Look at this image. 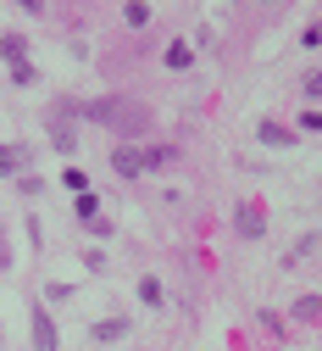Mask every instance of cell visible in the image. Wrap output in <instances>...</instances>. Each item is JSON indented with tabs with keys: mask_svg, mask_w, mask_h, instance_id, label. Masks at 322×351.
Listing matches in <instances>:
<instances>
[{
	"mask_svg": "<svg viewBox=\"0 0 322 351\" xmlns=\"http://www.w3.org/2000/svg\"><path fill=\"white\" fill-rule=\"evenodd\" d=\"M161 162H172V151H139V145H117L111 151L117 173H145V167H161Z\"/></svg>",
	"mask_w": 322,
	"mask_h": 351,
	"instance_id": "obj_1",
	"label": "cell"
},
{
	"mask_svg": "<svg viewBox=\"0 0 322 351\" xmlns=\"http://www.w3.org/2000/svg\"><path fill=\"white\" fill-rule=\"evenodd\" d=\"M33 351H56V324L44 306H33Z\"/></svg>",
	"mask_w": 322,
	"mask_h": 351,
	"instance_id": "obj_2",
	"label": "cell"
},
{
	"mask_svg": "<svg viewBox=\"0 0 322 351\" xmlns=\"http://www.w3.org/2000/svg\"><path fill=\"white\" fill-rule=\"evenodd\" d=\"M78 223H83V229H100V234H106V217H100V201L89 195V190L78 195Z\"/></svg>",
	"mask_w": 322,
	"mask_h": 351,
	"instance_id": "obj_3",
	"label": "cell"
},
{
	"mask_svg": "<svg viewBox=\"0 0 322 351\" xmlns=\"http://www.w3.org/2000/svg\"><path fill=\"white\" fill-rule=\"evenodd\" d=\"M0 173H6V179L12 173H28V151L23 145H0Z\"/></svg>",
	"mask_w": 322,
	"mask_h": 351,
	"instance_id": "obj_4",
	"label": "cell"
},
{
	"mask_svg": "<svg viewBox=\"0 0 322 351\" xmlns=\"http://www.w3.org/2000/svg\"><path fill=\"white\" fill-rule=\"evenodd\" d=\"M0 62H6V67H12V62H28V51H23L17 34H0Z\"/></svg>",
	"mask_w": 322,
	"mask_h": 351,
	"instance_id": "obj_5",
	"label": "cell"
},
{
	"mask_svg": "<svg viewBox=\"0 0 322 351\" xmlns=\"http://www.w3.org/2000/svg\"><path fill=\"white\" fill-rule=\"evenodd\" d=\"M261 140H267V145H295V128H278V123H261Z\"/></svg>",
	"mask_w": 322,
	"mask_h": 351,
	"instance_id": "obj_6",
	"label": "cell"
},
{
	"mask_svg": "<svg viewBox=\"0 0 322 351\" xmlns=\"http://www.w3.org/2000/svg\"><path fill=\"white\" fill-rule=\"evenodd\" d=\"M122 17H128L133 28H145V23H150V6H145V0H128V6H122Z\"/></svg>",
	"mask_w": 322,
	"mask_h": 351,
	"instance_id": "obj_7",
	"label": "cell"
},
{
	"mask_svg": "<svg viewBox=\"0 0 322 351\" xmlns=\"http://www.w3.org/2000/svg\"><path fill=\"white\" fill-rule=\"evenodd\" d=\"M128 335V324L122 318H106V324H95V340H122Z\"/></svg>",
	"mask_w": 322,
	"mask_h": 351,
	"instance_id": "obj_8",
	"label": "cell"
},
{
	"mask_svg": "<svg viewBox=\"0 0 322 351\" xmlns=\"http://www.w3.org/2000/svg\"><path fill=\"white\" fill-rule=\"evenodd\" d=\"M239 234H261V212L256 206H239Z\"/></svg>",
	"mask_w": 322,
	"mask_h": 351,
	"instance_id": "obj_9",
	"label": "cell"
},
{
	"mask_svg": "<svg viewBox=\"0 0 322 351\" xmlns=\"http://www.w3.org/2000/svg\"><path fill=\"white\" fill-rule=\"evenodd\" d=\"M139 301L156 306V301H161V285H156V279H139Z\"/></svg>",
	"mask_w": 322,
	"mask_h": 351,
	"instance_id": "obj_10",
	"label": "cell"
},
{
	"mask_svg": "<svg viewBox=\"0 0 322 351\" xmlns=\"http://www.w3.org/2000/svg\"><path fill=\"white\" fill-rule=\"evenodd\" d=\"M295 313H300V318H306V324H311V318H317V313H322V295H306V301H300V306H295Z\"/></svg>",
	"mask_w": 322,
	"mask_h": 351,
	"instance_id": "obj_11",
	"label": "cell"
},
{
	"mask_svg": "<svg viewBox=\"0 0 322 351\" xmlns=\"http://www.w3.org/2000/svg\"><path fill=\"white\" fill-rule=\"evenodd\" d=\"M167 67H189V45H167Z\"/></svg>",
	"mask_w": 322,
	"mask_h": 351,
	"instance_id": "obj_12",
	"label": "cell"
},
{
	"mask_svg": "<svg viewBox=\"0 0 322 351\" xmlns=\"http://www.w3.org/2000/svg\"><path fill=\"white\" fill-rule=\"evenodd\" d=\"M62 184H67V190H78V195H83V184H89V179H83V173H78V167H67V173H62Z\"/></svg>",
	"mask_w": 322,
	"mask_h": 351,
	"instance_id": "obj_13",
	"label": "cell"
},
{
	"mask_svg": "<svg viewBox=\"0 0 322 351\" xmlns=\"http://www.w3.org/2000/svg\"><path fill=\"white\" fill-rule=\"evenodd\" d=\"M12 84H33V67L28 62H12Z\"/></svg>",
	"mask_w": 322,
	"mask_h": 351,
	"instance_id": "obj_14",
	"label": "cell"
},
{
	"mask_svg": "<svg viewBox=\"0 0 322 351\" xmlns=\"http://www.w3.org/2000/svg\"><path fill=\"white\" fill-rule=\"evenodd\" d=\"M306 95H322V73H311V78H306Z\"/></svg>",
	"mask_w": 322,
	"mask_h": 351,
	"instance_id": "obj_15",
	"label": "cell"
},
{
	"mask_svg": "<svg viewBox=\"0 0 322 351\" xmlns=\"http://www.w3.org/2000/svg\"><path fill=\"white\" fill-rule=\"evenodd\" d=\"M17 6H23V12H44V0H17Z\"/></svg>",
	"mask_w": 322,
	"mask_h": 351,
	"instance_id": "obj_16",
	"label": "cell"
},
{
	"mask_svg": "<svg viewBox=\"0 0 322 351\" xmlns=\"http://www.w3.org/2000/svg\"><path fill=\"white\" fill-rule=\"evenodd\" d=\"M0 268H6V245H0Z\"/></svg>",
	"mask_w": 322,
	"mask_h": 351,
	"instance_id": "obj_17",
	"label": "cell"
}]
</instances>
